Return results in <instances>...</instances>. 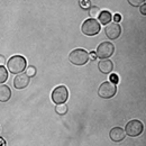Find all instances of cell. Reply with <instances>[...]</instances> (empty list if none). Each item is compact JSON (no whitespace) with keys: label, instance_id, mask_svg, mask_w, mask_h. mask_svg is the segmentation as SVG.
I'll use <instances>...</instances> for the list:
<instances>
[{"label":"cell","instance_id":"ba28073f","mask_svg":"<svg viewBox=\"0 0 146 146\" xmlns=\"http://www.w3.org/2000/svg\"><path fill=\"white\" fill-rule=\"evenodd\" d=\"M105 34L110 39H117L121 34V27L119 24L116 23H109L105 27Z\"/></svg>","mask_w":146,"mask_h":146},{"label":"cell","instance_id":"9c48e42d","mask_svg":"<svg viewBox=\"0 0 146 146\" xmlns=\"http://www.w3.org/2000/svg\"><path fill=\"white\" fill-rule=\"evenodd\" d=\"M29 82H31V79L25 73H20V74H17L14 79V87L18 90H21L28 87Z\"/></svg>","mask_w":146,"mask_h":146},{"label":"cell","instance_id":"30bf717a","mask_svg":"<svg viewBox=\"0 0 146 146\" xmlns=\"http://www.w3.org/2000/svg\"><path fill=\"white\" fill-rule=\"evenodd\" d=\"M125 136H126L125 130H124V128H121V127L111 128V130H110V133H109L110 139H111L112 142H115V143H119V142L124 141V139H125Z\"/></svg>","mask_w":146,"mask_h":146},{"label":"cell","instance_id":"d4e9b609","mask_svg":"<svg viewBox=\"0 0 146 146\" xmlns=\"http://www.w3.org/2000/svg\"><path fill=\"white\" fill-rule=\"evenodd\" d=\"M0 146H6V142L2 137H0Z\"/></svg>","mask_w":146,"mask_h":146},{"label":"cell","instance_id":"5bb4252c","mask_svg":"<svg viewBox=\"0 0 146 146\" xmlns=\"http://www.w3.org/2000/svg\"><path fill=\"white\" fill-rule=\"evenodd\" d=\"M68 106L65 105V104H62V105H56L55 106V111H56V113L57 115H61V116H64L66 112H68Z\"/></svg>","mask_w":146,"mask_h":146},{"label":"cell","instance_id":"7402d4cb","mask_svg":"<svg viewBox=\"0 0 146 146\" xmlns=\"http://www.w3.org/2000/svg\"><path fill=\"white\" fill-rule=\"evenodd\" d=\"M6 63V57L3 55H0V66H3Z\"/></svg>","mask_w":146,"mask_h":146},{"label":"cell","instance_id":"9a60e30c","mask_svg":"<svg viewBox=\"0 0 146 146\" xmlns=\"http://www.w3.org/2000/svg\"><path fill=\"white\" fill-rule=\"evenodd\" d=\"M8 80V71L5 66H0V84Z\"/></svg>","mask_w":146,"mask_h":146},{"label":"cell","instance_id":"7c38bea8","mask_svg":"<svg viewBox=\"0 0 146 146\" xmlns=\"http://www.w3.org/2000/svg\"><path fill=\"white\" fill-rule=\"evenodd\" d=\"M11 97V90L6 84H0V102H7Z\"/></svg>","mask_w":146,"mask_h":146},{"label":"cell","instance_id":"e0dca14e","mask_svg":"<svg viewBox=\"0 0 146 146\" xmlns=\"http://www.w3.org/2000/svg\"><path fill=\"white\" fill-rule=\"evenodd\" d=\"M36 68L35 66H28L27 69H26V75L28 76V78H32V76H35L36 75Z\"/></svg>","mask_w":146,"mask_h":146},{"label":"cell","instance_id":"44dd1931","mask_svg":"<svg viewBox=\"0 0 146 146\" xmlns=\"http://www.w3.org/2000/svg\"><path fill=\"white\" fill-rule=\"evenodd\" d=\"M120 19H121V16H120L119 14H116V15L113 16V20H115L116 24H118V21H120Z\"/></svg>","mask_w":146,"mask_h":146},{"label":"cell","instance_id":"ffe728a7","mask_svg":"<svg viewBox=\"0 0 146 146\" xmlns=\"http://www.w3.org/2000/svg\"><path fill=\"white\" fill-rule=\"evenodd\" d=\"M80 6H81V7H83V8H90V7H91L90 1H87V0L80 1Z\"/></svg>","mask_w":146,"mask_h":146},{"label":"cell","instance_id":"8fae6325","mask_svg":"<svg viewBox=\"0 0 146 146\" xmlns=\"http://www.w3.org/2000/svg\"><path fill=\"white\" fill-rule=\"evenodd\" d=\"M98 69L104 74H109L113 70V63L110 60H101L98 63Z\"/></svg>","mask_w":146,"mask_h":146},{"label":"cell","instance_id":"7a4b0ae2","mask_svg":"<svg viewBox=\"0 0 146 146\" xmlns=\"http://www.w3.org/2000/svg\"><path fill=\"white\" fill-rule=\"evenodd\" d=\"M69 61L72 63L73 65L83 66L89 61V53L83 48L73 50L72 52L69 54Z\"/></svg>","mask_w":146,"mask_h":146},{"label":"cell","instance_id":"d6986e66","mask_svg":"<svg viewBox=\"0 0 146 146\" xmlns=\"http://www.w3.org/2000/svg\"><path fill=\"white\" fill-rule=\"evenodd\" d=\"M110 82H112V83H115L116 86H117V83H118V81H119V79H118V75L117 74H112L111 76H110Z\"/></svg>","mask_w":146,"mask_h":146},{"label":"cell","instance_id":"4fadbf2b","mask_svg":"<svg viewBox=\"0 0 146 146\" xmlns=\"http://www.w3.org/2000/svg\"><path fill=\"white\" fill-rule=\"evenodd\" d=\"M110 21H111V14L108 10H102L100 14H99V24H102V25H108Z\"/></svg>","mask_w":146,"mask_h":146},{"label":"cell","instance_id":"6da1fadb","mask_svg":"<svg viewBox=\"0 0 146 146\" xmlns=\"http://www.w3.org/2000/svg\"><path fill=\"white\" fill-rule=\"evenodd\" d=\"M27 61L21 55H14L8 60V71L11 74H20L26 70Z\"/></svg>","mask_w":146,"mask_h":146},{"label":"cell","instance_id":"52a82bcc","mask_svg":"<svg viewBox=\"0 0 146 146\" xmlns=\"http://www.w3.org/2000/svg\"><path fill=\"white\" fill-rule=\"evenodd\" d=\"M68 98H69V90L65 86H58L52 92V101L55 105L65 104Z\"/></svg>","mask_w":146,"mask_h":146},{"label":"cell","instance_id":"ac0fdd59","mask_svg":"<svg viewBox=\"0 0 146 146\" xmlns=\"http://www.w3.org/2000/svg\"><path fill=\"white\" fill-rule=\"evenodd\" d=\"M128 2H129L131 6H134V7H137V6H141V5H143L145 1H144V0H128Z\"/></svg>","mask_w":146,"mask_h":146},{"label":"cell","instance_id":"3957f363","mask_svg":"<svg viewBox=\"0 0 146 146\" xmlns=\"http://www.w3.org/2000/svg\"><path fill=\"white\" fill-rule=\"evenodd\" d=\"M81 31L87 36H94L100 33L101 28H100V24L97 19L88 18L87 20L83 21V24L81 26Z\"/></svg>","mask_w":146,"mask_h":146},{"label":"cell","instance_id":"cb8c5ba5","mask_svg":"<svg viewBox=\"0 0 146 146\" xmlns=\"http://www.w3.org/2000/svg\"><path fill=\"white\" fill-rule=\"evenodd\" d=\"M89 57H90L91 60H93V61H94V60H97V55H96V52H91V53H90V55H89Z\"/></svg>","mask_w":146,"mask_h":146},{"label":"cell","instance_id":"8992f818","mask_svg":"<svg viewBox=\"0 0 146 146\" xmlns=\"http://www.w3.org/2000/svg\"><path fill=\"white\" fill-rule=\"evenodd\" d=\"M117 92V86L110 81H105L100 84L99 89H98V94L99 97L104 98V99H110L112 97H115Z\"/></svg>","mask_w":146,"mask_h":146},{"label":"cell","instance_id":"277c9868","mask_svg":"<svg viewBox=\"0 0 146 146\" xmlns=\"http://www.w3.org/2000/svg\"><path fill=\"white\" fill-rule=\"evenodd\" d=\"M113 52H115V46H113L112 43L102 42L98 45L97 51H96V55L100 60H109V57L112 56Z\"/></svg>","mask_w":146,"mask_h":146},{"label":"cell","instance_id":"603a6c76","mask_svg":"<svg viewBox=\"0 0 146 146\" xmlns=\"http://www.w3.org/2000/svg\"><path fill=\"white\" fill-rule=\"evenodd\" d=\"M141 14L142 15H146V3H143V6H142V8H141Z\"/></svg>","mask_w":146,"mask_h":146},{"label":"cell","instance_id":"2e32d148","mask_svg":"<svg viewBox=\"0 0 146 146\" xmlns=\"http://www.w3.org/2000/svg\"><path fill=\"white\" fill-rule=\"evenodd\" d=\"M99 14H100V10H99V8H98L97 6H91V7L89 8V15L91 16V18L96 19V17H97Z\"/></svg>","mask_w":146,"mask_h":146},{"label":"cell","instance_id":"5b68a950","mask_svg":"<svg viewBox=\"0 0 146 146\" xmlns=\"http://www.w3.org/2000/svg\"><path fill=\"white\" fill-rule=\"evenodd\" d=\"M124 130H125V134L128 135L129 137H137L144 131V125L142 121L137 119H133L128 121Z\"/></svg>","mask_w":146,"mask_h":146}]
</instances>
